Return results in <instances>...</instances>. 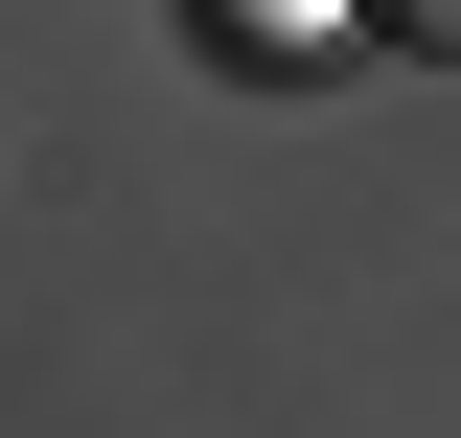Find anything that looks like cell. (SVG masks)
<instances>
[{
  "mask_svg": "<svg viewBox=\"0 0 461 438\" xmlns=\"http://www.w3.org/2000/svg\"><path fill=\"white\" fill-rule=\"evenodd\" d=\"M185 23H208V47H230V69H323V47H346V23H369V0H185Z\"/></svg>",
  "mask_w": 461,
  "mask_h": 438,
  "instance_id": "1",
  "label": "cell"
},
{
  "mask_svg": "<svg viewBox=\"0 0 461 438\" xmlns=\"http://www.w3.org/2000/svg\"><path fill=\"white\" fill-rule=\"evenodd\" d=\"M369 47H415V69L461 93V0H369Z\"/></svg>",
  "mask_w": 461,
  "mask_h": 438,
  "instance_id": "2",
  "label": "cell"
}]
</instances>
